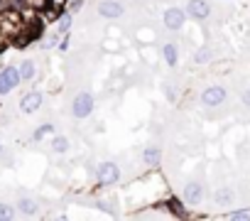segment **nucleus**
<instances>
[{"label":"nucleus","instance_id":"1","mask_svg":"<svg viewBox=\"0 0 250 221\" xmlns=\"http://www.w3.org/2000/svg\"><path fill=\"white\" fill-rule=\"evenodd\" d=\"M208 197V187H206V177L204 170H196L191 177H187L184 187H182V201L187 206H201Z\"/></svg>","mask_w":250,"mask_h":221},{"label":"nucleus","instance_id":"2","mask_svg":"<svg viewBox=\"0 0 250 221\" xmlns=\"http://www.w3.org/2000/svg\"><path fill=\"white\" fill-rule=\"evenodd\" d=\"M199 103H201V108H208V110L223 108V106L230 103V88L226 84H221V81L206 84L201 88V93H199Z\"/></svg>","mask_w":250,"mask_h":221},{"label":"nucleus","instance_id":"3","mask_svg":"<svg viewBox=\"0 0 250 221\" xmlns=\"http://www.w3.org/2000/svg\"><path fill=\"white\" fill-rule=\"evenodd\" d=\"M235 201H238V189L233 187V184H216L213 187V192H211V204L216 206V209H230V206H235Z\"/></svg>","mask_w":250,"mask_h":221},{"label":"nucleus","instance_id":"4","mask_svg":"<svg viewBox=\"0 0 250 221\" xmlns=\"http://www.w3.org/2000/svg\"><path fill=\"white\" fill-rule=\"evenodd\" d=\"M184 13L194 22H208L213 18V5H211V0H187Z\"/></svg>","mask_w":250,"mask_h":221},{"label":"nucleus","instance_id":"5","mask_svg":"<svg viewBox=\"0 0 250 221\" xmlns=\"http://www.w3.org/2000/svg\"><path fill=\"white\" fill-rule=\"evenodd\" d=\"M96 108V98L91 91H79L74 98H71V116L74 118H88Z\"/></svg>","mask_w":250,"mask_h":221},{"label":"nucleus","instance_id":"6","mask_svg":"<svg viewBox=\"0 0 250 221\" xmlns=\"http://www.w3.org/2000/svg\"><path fill=\"white\" fill-rule=\"evenodd\" d=\"M187 13H184V8H177V5H172V8H167L165 13H162V25H165V30L167 32H182L184 30V25H187Z\"/></svg>","mask_w":250,"mask_h":221},{"label":"nucleus","instance_id":"7","mask_svg":"<svg viewBox=\"0 0 250 221\" xmlns=\"http://www.w3.org/2000/svg\"><path fill=\"white\" fill-rule=\"evenodd\" d=\"M96 179H98L101 187H113V184H118V182H120V167H118V162H110V160L101 162L98 170H96Z\"/></svg>","mask_w":250,"mask_h":221},{"label":"nucleus","instance_id":"8","mask_svg":"<svg viewBox=\"0 0 250 221\" xmlns=\"http://www.w3.org/2000/svg\"><path fill=\"white\" fill-rule=\"evenodd\" d=\"M96 13L101 20H120L125 15V5L120 0H101L96 5Z\"/></svg>","mask_w":250,"mask_h":221},{"label":"nucleus","instance_id":"9","mask_svg":"<svg viewBox=\"0 0 250 221\" xmlns=\"http://www.w3.org/2000/svg\"><path fill=\"white\" fill-rule=\"evenodd\" d=\"M42 103H44V93L40 88H32V91H27L20 98V110L25 116H32V113H37V110L42 108Z\"/></svg>","mask_w":250,"mask_h":221},{"label":"nucleus","instance_id":"10","mask_svg":"<svg viewBox=\"0 0 250 221\" xmlns=\"http://www.w3.org/2000/svg\"><path fill=\"white\" fill-rule=\"evenodd\" d=\"M15 209H18L20 216H27V219L40 216V201H37L35 197H30V194H20V197L15 199Z\"/></svg>","mask_w":250,"mask_h":221},{"label":"nucleus","instance_id":"11","mask_svg":"<svg viewBox=\"0 0 250 221\" xmlns=\"http://www.w3.org/2000/svg\"><path fill=\"white\" fill-rule=\"evenodd\" d=\"M213 59H216L213 44H201L199 49L191 52V64H194V66H206V64H211Z\"/></svg>","mask_w":250,"mask_h":221},{"label":"nucleus","instance_id":"12","mask_svg":"<svg viewBox=\"0 0 250 221\" xmlns=\"http://www.w3.org/2000/svg\"><path fill=\"white\" fill-rule=\"evenodd\" d=\"M162 59L169 69H177L179 66V44L177 42H165L162 44Z\"/></svg>","mask_w":250,"mask_h":221},{"label":"nucleus","instance_id":"13","mask_svg":"<svg viewBox=\"0 0 250 221\" xmlns=\"http://www.w3.org/2000/svg\"><path fill=\"white\" fill-rule=\"evenodd\" d=\"M143 162H145V167H160V162H162V148L160 145H147L143 150Z\"/></svg>","mask_w":250,"mask_h":221},{"label":"nucleus","instance_id":"14","mask_svg":"<svg viewBox=\"0 0 250 221\" xmlns=\"http://www.w3.org/2000/svg\"><path fill=\"white\" fill-rule=\"evenodd\" d=\"M18 69H20V81H35V76H37V62L35 59H22L20 64H18Z\"/></svg>","mask_w":250,"mask_h":221},{"label":"nucleus","instance_id":"15","mask_svg":"<svg viewBox=\"0 0 250 221\" xmlns=\"http://www.w3.org/2000/svg\"><path fill=\"white\" fill-rule=\"evenodd\" d=\"M49 148H52V153L54 155H66L69 150H71V140L66 138V135H52V143H49Z\"/></svg>","mask_w":250,"mask_h":221},{"label":"nucleus","instance_id":"16","mask_svg":"<svg viewBox=\"0 0 250 221\" xmlns=\"http://www.w3.org/2000/svg\"><path fill=\"white\" fill-rule=\"evenodd\" d=\"M71 25H74V15L66 10H62L59 15H57V35H66L69 30H71Z\"/></svg>","mask_w":250,"mask_h":221},{"label":"nucleus","instance_id":"17","mask_svg":"<svg viewBox=\"0 0 250 221\" xmlns=\"http://www.w3.org/2000/svg\"><path fill=\"white\" fill-rule=\"evenodd\" d=\"M226 219H230V221H250V206H230V209H226V214H223Z\"/></svg>","mask_w":250,"mask_h":221},{"label":"nucleus","instance_id":"18","mask_svg":"<svg viewBox=\"0 0 250 221\" xmlns=\"http://www.w3.org/2000/svg\"><path fill=\"white\" fill-rule=\"evenodd\" d=\"M238 103H240L243 110H248V113H250V81L238 86Z\"/></svg>","mask_w":250,"mask_h":221},{"label":"nucleus","instance_id":"19","mask_svg":"<svg viewBox=\"0 0 250 221\" xmlns=\"http://www.w3.org/2000/svg\"><path fill=\"white\" fill-rule=\"evenodd\" d=\"M57 133V126L54 123H42V126H37L35 131H32V140H42V138H47V135H54Z\"/></svg>","mask_w":250,"mask_h":221},{"label":"nucleus","instance_id":"20","mask_svg":"<svg viewBox=\"0 0 250 221\" xmlns=\"http://www.w3.org/2000/svg\"><path fill=\"white\" fill-rule=\"evenodd\" d=\"M18 216V209L15 204H8V201H0V221H10Z\"/></svg>","mask_w":250,"mask_h":221},{"label":"nucleus","instance_id":"21","mask_svg":"<svg viewBox=\"0 0 250 221\" xmlns=\"http://www.w3.org/2000/svg\"><path fill=\"white\" fill-rule=\"evenodd\" d=\"M162 91H165V96H167V101H169V103H174V101L179 98V86H177V84L165 81V84H162Z\"/></svg>","mask_w":250,"mask_h":221},{"label":"nucleus","instance_id":"22","mask_svg":"<svg viewBox=\"0 0 250 221\" xmlns=\"http://www.w3.org/2000/svg\"><path fill=\"white\" fill-rule=\"evenodd\" d=\"M96 206H98L101 211H105V214H118V209H115L110 201H105V199H96Z\"/></svg>","mask_w":250,"mask_h":221},{"label":"nucleus","instance_id":"23","mask_svg":"<svg viewBox=\"0 0 250 221\" xmlns=\"http://www.w3.org/2000/svg\"><path fill=\"white\" fill-rule=\"evenodd\" d=\"M13 91V86H10V81L3 76V71H0V96H8Z\"/></svg>","mask_w":250,"mask_h":221},{"label":"nucleus","instance_id":"24","mask_svg":"<svg viewBox=\"0 0 250 221\" xmlns=\"http://www.w3.org/2000/svg\"><path fill=\"white\" fill-rule=\"evenodd\" d=\"M69 44H71V37H69V32H66V35H62V40H59V44H57V49H59V52L64 54V52L69 49Z\"/></svg>","mask_w":250,"mask_h":221},{"label":"nucleus","instance_id":"25","mask_svg":"<svg viewBox=\"0 0 250 221\" xmlns=\"http://www.w3.org/2000/svg\"><path fill=\"white\" fill-rule=\"evenodd\" d=\"M83 8V0H71V3H69V13L74 15V13H79Z\"/></svg>","mask_w":250,"mask_h":221},{"label":"nucleus","instance_id":"26","mask_svg":"<svg viewBox=\"0 0 250 221\" xmlns=\"http://www.w3.org/2000/svg\"><path fill=\"white\" fill-rule=\"evenodd\" d=\"M5 155V148H3V143H0V157H3Z\"/></svg>","mask_w":250,"mask_h":221},{"label":"nucleus","instance_id":"27","mask_svg":"<svg viewBox=\"0 0 250 221\" xmlns=\"http://www.w3.org/2000/svg\"><path fill=\"white\" fill-rule=\"evenodd\" d=\"M0 3H3V0H0Z\"/></svg>","mask_w":250,"mask_h":221}]
</instances>
